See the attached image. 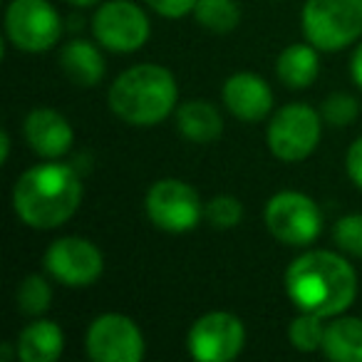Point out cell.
I'll use <instances>...</instances> for the list:
<instances>
[{
  "label": "cell",
  "instance_id": "1",
  "mask_svg": "<svg viewBox=\"0 0 362 362\" xmlns=\"http://www.w3.org/2000/svg\"><path fill=\"white\" fill-rule=\"evenodd\" d=\"M286 293L303 313L325 320L347 313L357 298V271L335 251H305L291 261L286 271Z\"/></svg>",
  "mask_w": 362,
  "mask_h": 362
},
{
  "label": "cell",
  "instance_id": "2",
  "mask_svg": "<svg viewBox=\"0 0 362 362\" xmlns=\"http://www.w3.org/2000/svg\"><path fill=\"white\" fill-rule=\"evenodd\" d=\"M82 176L72 164L45 159L18 176L13 187V211L35 231H52L67 223L82 204Z\"/></svg>",
  "mask_w": 362,
  "mask_h": 362
},
{
  "label": "cell",
  "instance_id": "3",
  "mask_svg": "<svg viewBox=\"0 0 362 362\" xmlns=\"http://www.w3.org/2000/svg\"><path fill=\"white\" fill-rule=\"evenodd\" d=\"M112 115L129 127H154L179 107V85L171 70L154 62L132 65L119 72L107 92Z\"/></svg>",
  "mask_w": 362,
  "mask_h": 362
},
{
  "label": "cell",
  "instance_id": "4",
  "mask_svg": "<svg viewBox=\"0 0 362 362\" xmlns=\"http://www.w3.org/2000/svg\"><path fill=\"white\" fill-rule=\"evenodd\" d=\"M303 35L320 52H337L362 37V0H305Z\"/></svg>",
  "mask_w": 362,
  "mask_h": 362
},
{
  "label": "cell",
  "instance_id": "5",
  "mask_svg": "<svg viewBox=\"0 0 362 362\" xmlns=\"http://www.w3.org/2000/svg\"><path fill=\"white\" fill-rule=\"evenodd\" d=\"M322 136V115L305 102H288L273 112L266 129V144L276 159L298 164L317 149Z\"/></svg>",
  "mask_w": 362,
  "mask_h": 362
},
{
  "label": "cell",
  "instance_id": "6",
  "mask_svg": "<svg viewBox=\"0 0 362 362\" xmlns=\"http://www.w3.org/2000/svg\"><path fill=\"white\" fill-rule=\"evenodd\" d=\"M266 228L278 243L293 248H305L320 236L322 211L308 194L303 192H278L268 199L263 211Z\"/></svg>",
  "mask_w": 362,
  "mask_h": 362
},
{
  "label": "cell",
  "instance_id": "7",
  "mask_svg": "<svg viewBox=\"0 0 362 362\" xmlns=\"http://www.w3.org/2000/svg\"><path fill=\"white\" fill-rule=\"evenodd\" d=\"M146 218L159 231L189 233L204 221V202L187 181L166 176L154 181L144 199Z\"/></svg>",
  "mask_w": 362,
  "mask_h": 362
},
{
  "label": "cell",
  "instance_id": "8",
  "mask_svg": "<svg viewBox=\"0 0 362 362\" xmlns=\"http://www.w3.org/2000/svg\"><path fill=\"white\" fill-rule=\"evenodd\" d=\"M92 35L105 50L132 55L146 45L151 23L134 0H102L92 16Z\"/></svg>",
  "mask_w": 362,
  "mask_h": 362
},
{
  "label": "cell",
  "instance_id": "9",
  "mask_svg": "<svg viewBox=\"0 0 362 362\" xmlns=\"http://www.w3.org/2000/svg\"><path fill=\"white\" fill-rule=\"evenodd\" d=\"M6 35L21 52H47L60 42L62 18L50 0H11L6 8Z\"/></svg>",
  "mask_w": 362,
  "mask_h": 362
},
{
  "label": "cell",
  "instance_id": "10",
  "mask_svg": "<svg viewBox=\"0 0 362 362\" xmlns=\"http://www.w3.org/2000/svg\"><path fill=\"white\" fill-rule=\"evenodd\" d=\"M246 347V325L228 310L204 313L187 332V350L197 362H231Z\"/></svg>",
  "mask_w": 362,
  "mask_h": 362
},
{
  "label": "cell",
  "instance_id": "11",
  "mask_svg": "<svg viewBox=\"0 0 362 362\" xmlns=\"http://www.w3.org/2000/svg\"><path fill=\"white\" fill-rule=\"evenodd\" d=\"M85 350L92 362H141L146 342L141 327L122 313H105L90 322Z\"/></svg>",
  "mask_w": 362,
  "mask_h": 362
},
{
  "label": "cell",
  "instance_id": "12",
  "mask_svg": "<svg viewBox=\"0 0 362 362\" xmlns=\"http://www.w3.org/2000/svg\"><path fill=\"white\" fill-rule=\"evenodd\" d=\"M45 271L65 288H90L105 273V256L85 236H62L45 251Z\"/></svg>",
  "mask_w": 362,
  "mask_h": 362
},
{
  "label": "cell",
  "instance_id": "13",
  "mask_svg": "<svg viewBox=\"0 0 362 362\" xmlns=\"http://www.w3.org/2000/svg\"><path fill=\"white\" fill-rule=\"evenodd\" d=\"M23 136L28 146L42 159H60L75 144V129L67 122L65 115H60L52 107H35L28 112L23 122Z\"/></svg>",
  "mask_w": 362,
  "mask_h": 362
},
{
  "label": "cell",
  "instance_id": "14",
  "mask_svg": "<svg viewBox=\"0 0 362 362\" xmlns=\"http://www.w3.org/2000/svg\"><path fill=\"white\" fill-rule=\"evenodd\" d=\"M226 110L241 122H261L273 112V90L256 72H236L221 87Z\"/></svg>",
  "mask_w": 362,
  "mask_h": 362
},
{
  "label": "cell",
  "instance_id": "15",
  "mask_svg": "<svg viewBox=\"0 0 362 362\" xmlns=\"http://www.w3.org/2000/svg\"><path fill=\"white\" fill-rule=\"evenodd\" d=\"M105 47L92 40H70L60 47V70L77 87H95L105 77Z\"/></svg>",
  "mask_w": 362,
  "mask_h": 362
},
{
  "label": "cell",
  "instance_id": "16",
  "mask_svg": "<svg viewBox=\"0 0 362 362\" xmlns=\"http://www.w3.org/2000/svg\"><path fill=\"white\" fill-rule=\"evenodd\" d=\"M176 129L194 144H211L223 134V117L209 100H187L174 112Z\"/></svg>",
  "mask_w": 362,
  "mask_h": 362
},
{
  "label": "cell",
  "instance_id": "17",
  "mask_svg": "<svg viewBox=\"0 0 362 362\" xmlns=\"http://www.w3.org/2000/svg\"><path fill=\"white\" fill-rule=\"evenodd\" d=\"M65 350V332L55 320L37 317L18 335L16 355L23 362H55Z\"/></svg>",
  "mask_w": 362,
  "mask_h": 362
},
{
  "label": "cell",
  "instance_id": "18",
  "mask_svg": "<svg viewBox=\"0 0 362 362\" xmlns=\"http://www.w3.org/2000/svg\"><path fill=\"white\" fill-rule=\"evenodd\" d=\"M276 75L288 90H308L320 75V50L308 40L283 47L276 60Z\"/></svg>",
  "mask_w": 362,
  "mask_h": 362
},
{
  "label": "cell",
  "instance_id": "19",
  "mask_svg": "<svg viewBox=\"0 0 362 362\" xmlns=\"http://www.w3.org/2000/svg\"><path fill=\"white\" fill-rule=\"evenodd\" d=\"M322 355L332 362H362V317L335 315L325 325Z\"/></svg>",
  "mask_w": 362,
  "mask_h": 362
},
{
  "label": "cell",
  "instance_id": "20",
  "mask_svg": "<svg viewBox=\"0 0 362 362\" xmlns=\"http://www.w3.org/2000/svg\"><path fill=\"white\" fill-rule=\"evenodd\" d=\"M192 16L204 30L214 35H228L241 23V6L238 0H197Z\"/></svg>",
  "mask_w": 362,
  "mask_h": 362
},
{
  "label": "cell",
  "instance_id": "21",
  "mask_svg": "<svg viewBox=\"0 0 362 362\" xmlns=\"http://www.w3.org/2000/svg\"><path fill=\"white\" fill-rule=\"evenodd\" d=\"M16 303L23 315H30V317L45 315L52 305V288L47 283V278L40 276V273H30V276L23 278L18 283Z\"/></svg>",
  "mask_w": 362,
  "mask_h": 362
},
{
  "label": "cell",
  "instance_id": "22",
  "mask_svg": "<svg viewBox=\"0 0 362 362\" xmlns=\"http://www.w3.org/2000/svg\"><path fill=\"white\" fill-rule=\"evenodd\" d=\"M325 317L313 315V313H298L288 325V340L298 352H317L322 350V337H325Z\"/></svg>",
  "mask_w": 362,
  "mask_h": 362
},
{
  "label": "cell",
  "instance_id": "23",
  "mask_svg": "<svg viewBox=\"0 0 362 362\" xmlns=\"http://www.w3.org/2000/svg\"><path fill=\"white\" fill-rule=\"evenodd\" d=\"M243 218V204L231 194H218L204 204V221L218 231L236 228Z\"/></svg>",
  "mask_w": 362,
  "mask_h": 362
},
{
  "label": "cell",
  "instance_id": "24",
  "mask_svg": "<svg viewBox=\"0 0 362 362\" xmlns=\"http://www.w3.org/2000/svg\"><path fill=\"white\" fill-rule=\"evenodd\" d=\"M320 115L330 127H350L360 115V102L350 92H332L322 100Z\"/></svg>",
  "mask_w": 362,
  "mask_h": 362
},
{
  "label": "cell",
  "instance_id": "25",
  "mask_svg": "<svg viewBox=\"0 0 362 362\" xmlns=\"http://www.w3.org/2000/svg\"><path fill=\"white\" fill-rule=\"evenodd\" d=\"M332 241L342 253L362 258V214H345L332 226Z\"/></svg>",
  "mask_w": 362,
  "mask_h": 362
},
{
  "label": "cell",
  "instance_id": "26",
  "mask_svg": "<svg viewBox=\"0 0 362 362\" xmlns=\"http://www.w3.org/2000/svg\"><path fill=\"white\" fill-rule=\"evenodd\" d=\"M144 3L161 18H171V21L189 16L197 8V0H144Z\"/></svg>",
  "mask_w": 362,
  "mask_h": 362
},
{
  "label": "cell",
  "instance_id": "27",
  "mask_svg": "<svg viewBox=\"0 0 362 362\" xmlns=\"http://www.w3.org/2000/svg\"><path fill=\"white\" fill-rule=\"evenodd\" d=\"M345 169L350 181L355 184L357 189H362V136H357L355 141L350 144L345 154Z\"/></svg>",
  "mask_w": 362,
  "mask_h": 362
},
{
  "label": "cell",
  "instance_id": "28",
  "mask_svg": "<svg viewBox=\"0 0 362 362\" xmlns=\"http://www.w3.org/2000/svg\"><path fill=\"white\" fill-rule=\"evenodd\" d=\"M350 77L357 87L362 90V42L352 50V57H350Z\"/></svg>",
  "mask_w": 362,
  "mask_h": 362
},
{
  "label": "cell",
  "instance_id": "29",
  "mask_svg": "<svg viewBox=\"0 0 362 362\" xmlns=\"http://www.w3.org/2000/svg\"><path fill=\"white\" fill-rule=\"evenodd\" d=\"M8 159H11V134H8V129H3V134H0V161L8 164Z\"/></svg>",
  "mask_w": 362,
  "mask_h": 362
},
{
  "label": "cell",
  "instance_id": "30",
  "mask_svg": "<svg viewBox=\"0 0 362 362\" xmlns=\"http://www.w3.org/2000/svg\"><path fill=\"white\" fill-rule=\"evenodd\" d=\"M67 3H72L77 8H92V6H100L102 0H67Z\"/></svg>",
  "mask_w": 362,
  "mask_h": 362
},
{
  "label": "cell",
  "instance_id": "31",
  "mask_svg": "<svg viewBox=\"0 0 362 362\" xmlns=\"http://www.w3.org/2000/svg\"><path fill=\"white\" fill-rule=\"evenodd\" d=\"M13 350H11V342H3V360H11Z\"/></svg>",
  "mask_w": 362,
  "mask_h": 362
}]
</instances>
